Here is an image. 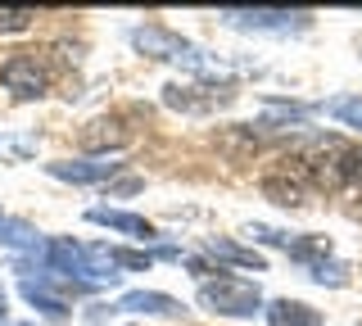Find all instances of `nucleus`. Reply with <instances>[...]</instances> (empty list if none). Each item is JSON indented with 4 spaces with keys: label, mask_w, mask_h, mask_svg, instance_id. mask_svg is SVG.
Wrapping results in <instances>:
<instances>
[{
    "label": "nucleus",
    "mask_w": 362,
    "mask_h": 326,
    "mask_svg": "<svg viewBox=\"0 0 362 326\" xmlns=\"http://www.w3.org/2000/svg\"><path fill=\"white\" fill-rule=\"evenodd\" d=\"M199 303L213 308V313H222V318H254V313L263 308V295H258V286H249V281L218 276V281H204L199 286Z\"/></svg>",
    "instance_id": "obj_1"
},
{
    "label": "nucleus",
    "mask_w": 362,
    "mask_h": 326,
    "mask_svg": "<svg viewBox=\"0 0 362 326\" xmlns=\"http://www.w3.org/2000/svg\"><path fill=\"white\" fill-rule=\"evenodd\" d=\"M0 86L14 100H37V95H45V69L37 59H28V54H14L0 69Z\"/></svg>",
    "instance_id": "obj_2"
},
{
    "label": "nucleus",
    "mask_w": 362,
    "mask_h": 326,
    "mask_svg": "<svg viewBox=\"0 0 362 326\" xmlns=\"http://www.w3.org/2000/svg\"><path fill=\"white\" fill-rule=\"evenodd\" d=\"M222 18L235 28H258V32H290L308 23V14H290V9H226Z\"/></svg>",
    "instance_id": "obj_3"
},
{
    "label": "nucleus",
    "mask_w": 362,
    "mask_h": 326,
    "mask_svg": "<svg viewBox=\"0 0 362 326\" xmlns=\"http://www.w3.org/2000/svg\"><path fill=\"white\" fill-rule=\"evenodd\" d=\"M132 41H136V50L154 54V59H190V54H195V50H190V41L173 37L168 28H136Z\"/></svg>",
    "instance_id": "obj_4"
},
{
    "label": "nucleus",
    "mask_w": 362,
    "mask_h": 326,
    "mask_svg": "<svg viewBox=\"0 0 362 326\" xmlns=\"http://www.w3.org/2000/svg\"><path fill=\"white\" fill-rule=\"evenodd\" d=\"M50 168V177H59V182H77V186H95V182H109L113 173H118L122 163H109V159H82V163H45Z\"/></svg>",
    "instance_id": "obj_5"
},
{
    "label": "nucleus",
    "mask_w": 362,
    "mask_h": 326,
    "mask_svg": "<svg viewBox=\"0 0 362 326\" xmlns=\"http://www.w3.org/2000/svg\"><path fill=\"white\" fill-rule=\"evenodd\" d=\"M118 308L127 313H150V318H181V303L173 295H158V290H132V295H122Z\"/></svg>",
    "instance_id": "obj_6"
},
{
    "label": "nucleus",
    "mask_w": 362,
    "mask_h": 326,
    "mask_svg": "<svg viewBox=\"0 0 362 326\" xmlns=\"http://www.w3.org/2000/svg\"><path fill=\"white\" fill-rule=\"evenodd\" d=\"M90 222H100V227H113V231H127L136 240H154V227L145 218H136V213H122V209H90L86 213Z\"/></svg>",
    "instance_id": "obj_7"
},
{
    "label": "nucleus",
    "mask_w": 362,
    "mask_h": 326,
    "mask_svg": "<svg viewBox=\"0 0 362 326\" xmlns=\"http://www.w3.org/2000/svg\"><path fill=\"white\" fill-rule=\"evenodd\" d=\"M267 322L272 326H322V313L299 299H276V303H267Z\"/></svg>",
    "instance_id": "obj_8"
},
{
    "label": "nucleus",
    "mask_w": 362,
    "mask_h": 326,
    "mask_svg": "<svg viewBox=\"0 0 362 326\" xmlns=\"http://www.w3.org/2000/svg\"><path fill=\"white\" fill-rule=\"evenodd\" d=\"M122 141H127V132H122L118 127V122H109V118H100V122H90V127L82 132V145H86V150H118V145Z\"/></svg>",
    "instance_id": "obj_9"
},
{
    "label": "nucleus",
    "mask_w": 362,
    "mask_h": 326,
    "mask_svg": "<svg viewBox=\"0 0 362 326\" xmlns=\"http://www.w3.org/2000/svg\"><path fill=\"white\" fill-rule=\"evenodd\" d=\"M204 250H209L213 258H226V263H240V267H254V272H263V254L240 250V245H231V240H209Z\"/></svg>",
    "instance_id": "obj_10"
},
{
    "label": "nucleus",
    "mask_w": 362,
    "mask_h": 326,
    "mask_svg": "<svg viewBox=\"0 0 362 326\" xmlns=\"http://www.w3.org/2000/svg\"><path fill=\"white\" fill-rule=\"evenodd\" d=\"M0 240L14 245V250H41V245H45L28 222H9V218H0Z\"/></svg>",
    "instance_id": "obj_11"
},
{
    "label": "nucleus",
    "mask_w": 362,
    "mask_h": 326,
    "mask_svg": "<svg viewBox=\"0 0 362 326\" xmlns=\"http://www.w3.org/2000/svg\"><path fill=\"white\" fill-rule=\"evenodd\" d=\"M23 295H28V303H37L45 318H54V322H64V318H68V308H64L59 299H50V295H45L37 281H23Z\"/></svg>",
    "instance_id": "obj_12"
},
{
    "label": "nucleus",
    "mask_w": 362,
    "mask_h": 326,
    "mask_svg": "<svg viewBox=\"0 0 362 326\" xmlns=\"http://www.w3.org/2000/svg\"><path fill=\"white\" fill-rule=\"evenodd\" d=\"M326 114H331V118H339V122H349V127H358V132H362V100H358V95L331 100V105H326Z\"/></svg>",
    "instance_id": "obj_13"
},
{
    "label": "nucleus",
    "mask_w": 362,
    "mask_h": 326,
    "mask_svg": "<svg viewBox=\"0 0 362 326\" xmlns=\"http://www.w3.org/2000/svg\"><path fill=\"white\" fill-rule=\"evenodd\" d=\"M263 190H267V195H281L276 204H290V209L303 204V186H299V182H276V177H267Z\"/></svg>",
    "instance_id": "obj_14"
},
{
    "label": "nucleus",
    "mask_w": 362,
    "mask_h": 326,
    "mask_svg": "<svg viewBox=\"0 0 362 326\" xmlns=\"http://www.w3.org/2000/svg\"><path fill=\"white\" fill-rule=\"evenodd\" d=\"M32 9H0V32H28L32 28Z\"/></svg>",
    "instance_id": "obj_15"
},
{
    "label": "nucleus",
    "mask_w": 362,
    "mask_h": 326,
    "mask_svg": "<svg viewBox=\"0 0 362 326\" xmlns=\"http://www.w3.org/2000/svg\"><path fill=\"white\" fill-rule=\"evenodd\" d=\"M32 150H37L32 141H9V136H0V154H5V159H28Z\"/></svg>",
    "instance_id": "obj_16"
},
{
    "label": "nucleus",
    "mask_w": 362,
    "mask_h": 326,
    "mask_svg": "<svg viewBox=\"0 0 362 326\" xmlns=\"http://www.w3.org/2000/svg\"><path fill=\"white\" fill-rule=\"evenodd\" d=\"M109 258H113V267H150V254H132V250H109Z\"/></svg>",
    "instance_id": "obj_17"
},
{
    "label": "nucleus",
    "mask_w": 362,
    "mask_h": 326,
    "mask_svg": "<svg viewBox=\"0 0 362 326\" xmlns=\"http://www.w3.org/2000/svg\"><path fill=\"white\" fill-rule=\"evenodd\" d=\"M313 281H322V286H326V281H331V286H344V267H326V263H317L313 267Z\"/></svg>",
    "instance_id": "obj_18"
}]
</instances>
